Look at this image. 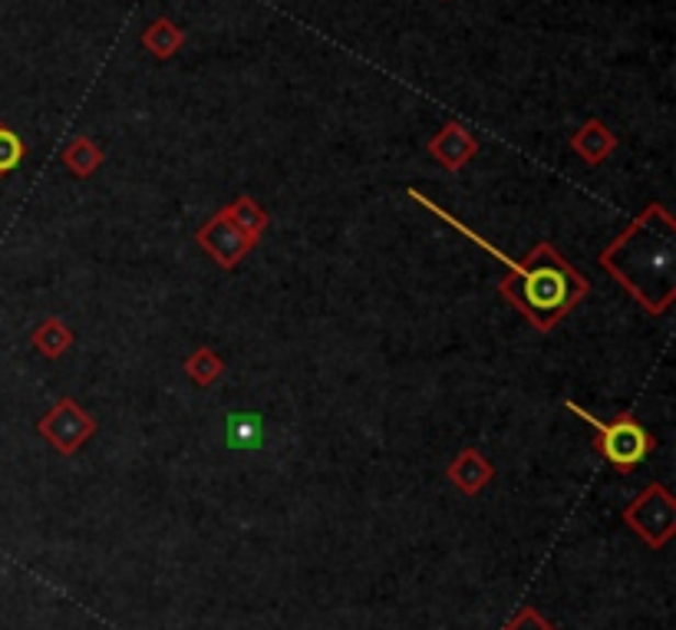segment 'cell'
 <instances>
[{"label": "cell", "mask_w": 676, "mask_h": 630, "mask_svg": "<svg viewBox=\"0 0 676 630\" xmlns=\"http://www.w3.org/2000/svg\"><path fill=\"white\" fill-rule=\"evenodd\" d=\"M419 205H426L436 218L455 225L459 232H465L475 245H482L485 251H492L502 265H508V278L498 284L502 294L538 327V330H551L587 291V281L551 248V245H534L531 255L525 261H511L508 255H502L498 248H492L485 238H478L475 232H469L459 218H452L446 209H439L436 202H429L419 192H409Z\"/></svg>", "instance_id": "cell-1"}, {"label": "cell", "mask_w": 676, "mask_h": 630, "mask_svg": "<svg viewBox=\"0 0 676 630\" xmlns=\"http://www.w3.org/2000/svg\"><path fill=\"white\" fill-rule=\"evenodd\" d=\"M676 225L663 205H650L630 228L610 241L600 255V265L650 311L663 314L676 297V255H673Z\"/></svg>", "instance_id": "cell-2"}, {"label": "cell", "mask_w": 676, "mask_h": 630, "mask_svg": "<svg viewBox=\"0 0 676 630\" xmlns=\"http://www.w3.org/2000/svg\"><path fill=\"white\" fill-rule=\"evenodd\" d=\"M567 409L577 413V416L597 432L600 452H604V459H607L610 465H617V469H633V465H640V462L653 452V439H650V432H646L636 419L620 416V419H613V423H604V419H597L594 413H587V409L577 406V403H567Z\"/></svg>", "instance_id": "cell-3"}, {"label": "cell", "mask_w": 676, "mask_h": 630, "mask_svg": "<svg viewBox=\"0 0 676 630\" xmlns=\"http://www.w3.org/2000/svg\"><path fill=\"white\" fill-rule=\"evenodd\" d=\"M623 518L630 521V528L643 541L663 544L673 535V525H676V502L663 485H650L646 492H640L633 498V505L623 511Z\"/></svg>", "instance_id": "cell-4"}, {"label": "cell", "mask_w": 676, "mask_h": 630, "mask_svg": "<svg viewBox=\"0 0 676 630\" xmlns=\"http://www.w3.org/2000/svg\"><path fill=\"white\" fill-rule=\"evenodd\" d=\"M41 432L60 449V452H77L80 442L93 432V419L74 403V400H60L54 406V413L41 423Z\"/></svg>", "instance_id": "cell-5"}, {"label": "cell", "mask_w": 676, "mask_h": 630, "mask_svg": "<svg viewBox=\"0 0 676 630\" xmlns=\"http://www.w3.org/2000/svg\"><path fill=\"white\" fill-rule=\"evenodd\" d=\"M199 245H205L222 268H235V265L255 248V241L245 238V235L235 228V222L228 218V212H218V215L199 232Z\"/></svg>", "instance_id": "cell-6"}, {"label": "cell", "mask_w": 676, "mask_h": 630, "mask_svg": "<svg viewBox=\"0 0 676 630\" xmlns=\"http://www.w3.org/2000/svg\"><path fill=\"white\" fill-rule=\"evenodd\" d=\"M429 153H432V159L436 162H442L446 169H459V166H465L475 153H478V143H475V136L469 133V130H462V126H446L432 143H429Z\"/></svg>", "instance_id": "cell-7"}, {"label": "cell", "mask_w": 676, "mask_h": 630, "mask_svg": "<svg viewBox=\"0 0 676 630\" xmlns=\"http://www.w3.org/2000/svg\"><path fill=\"white\" fill-rule=\"evenodd\" d=\"M449 479H452L462 492L475 495V492L492 479V465H488L475 449H465V452L449 465Z\"/></svg>", "instance_id": "cell-8"}, {"label": "cell", "mask_w": 676, "mask_h": 630, "mask_svg": "<svg viewBox=\"0 0 676 630\" xmlns=\"http://www.w3.org/2000/svg\"><path fill=\"white\" fill-rule=\"evenodd\" d=\"M574 149H577V156L584 159V162H590V166H597V162H604L610 153H613V136L607 133V126L604 123H587L577 136H574V143H571Z\"/></svg>", "instance_id": "cell-9"}, {"label": "cell", "mask_w": 676, "mask_h": 630, "mask_svg": "<svg viewBox=\"0 0 676 630\" xmlns=\"http://www.w3.org/2000/svg\"><path fill=\"white\" fill-rule=\"evenodd\" d=\"M225 436L235 449H261L264 442V423L255 413H235L225 419Z\"/></svg>", "instance_id": "cell-10"}, {"label": "cell", "mask_w": 676, "mask_h": 630, "mask_svg": "<svg viewBox=\"0 0 676 630\" xmlns=\"http://www.w3.org/2000/svg\"><path fill=\"white\" fill-rule=\"evenodd\" d=\"M182 44H185V34H182L172 21H156V24L143 34V47H146L149 54H156L159 60L172 57Z\"/></svg>", "instance_id": "cell-11"}, {"label": "cell", "mask_w": 676, "mask_h": 630, "mask_svg": "<svg viewBox=\"0 0 676 630\" xmlns=\"http://www.w3.org/2000/svg\"><path fill=\"white\" fill-rule=\"evenodd\" d=\"M228 212V218L235 222V228L245 235V238H251V241H258L261 238V232H264V225H268V215H264V209L255 202V199H238L232 209H225Z\"/></svg>", "instance_id": "cell-12"}, {"label": "cell", "mask_w": 676, "mask_h": 630, "mask_svg": "<svg viewBox=\"0 0 676 630\" xmlns=\"http://www.w3.org/2000/svg\"><path fill=\"white\" fill-rule=\"evenodd\" d=\"M64 159H67V166H70L77 176H90V172H97V169H100L103 153H100V149L87 139V136H80V139H74V143L67 146Z\"/></svg>", "instance_id": "cell-13"}, {"label": "cell", "mask_w": 676, "mask_h": 630, "mask_svg": "<svg viewBox=\"0 0 676 630\" xmlns=\"http://www.w3.org/2000/svg\"><path fill=\"white\" fill-rule=\"evenodd\" d=\"M185 370H189V376H192L195 383L209 386V383H215V380L222 376V370H225V367H222V360L215 357V350L202 347L199 353H192V357H189Z\"/></svg>", "instance_id": "cell-14"}, {"label": "cell", "mask_w": 676, "mask_h": 630, "mask_svg": "<svg viewBox=\"0 0 676 630\" xmlns=\"http://www.w3.org/2000/svg\"><path fill=\"white\" fill-rule=\"evenodd\" d=\"M70 340H74V334L54 317V320H47L41 330H37V347L47 353V357H60L67 347H70Z\"/></svg>", "instance_id": "cell-15"}, {"label": "cell", "mask_w": 676, "mask_h": 630, "mask_svg": "<svg viewBox=\"0 0 676 630\" xmlns=\"http://www.w3.org/2000/svg\"><path fill=\"white\" fill-rule=\"evenodd\" d=\"M21 162H24V143L18 139V133L0 126V176L14 172Z\"/></svg>", "instance_id": "cell-16"}, {"label": "cell", "mask_w": 676, "mask_h": 630, "mask_svg": "<svg viewBox=\"0 0 676 630\" xmlns=\"http://www.w3.org/2000/svg\"><path fill=\"white\" fill-rule=\"evenodd\" d=\"M508 630H551V627H548V623H544L534 610H521V614L511 620V627H508Z\"/></svg>", "instance_id": "cell-17"}]
</instances>
